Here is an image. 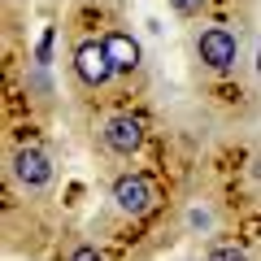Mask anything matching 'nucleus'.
<instances>
[{
	"mask_svg": "<svg viewBox=\"0 0 261 261\" xmlns=\"http://www.w3.org/2000/svg\"><path fill=\"white\" fill-rule=\"evenodd\" d=\"M113 205H118L122 214L140 218V214H148V209L157 205V187L144 174H118L113 178Z\"/></svg>",
	"mask_w": 261,
	"mask_h": 261,
	"instance_id": "nucleus-1",
	"label": "nucleus"
},
{
	"mask_svg": "<svg viewBox=\"0 0 261 261\" xmlns=\"http://www.w3.org/2000/svg\"><path fill=\"white\" fill-rule=\"evenodd\" d=\"M196 53H200V61H205L209 70L222 74V70H231V65H235V57H240V39H235L226 27H209L205 35L196 39Z\"/></svg>",
	"mask_w": 261,
	"mask_h": 261,
	"instance_id": "nucleus-2",
	"label": "nucleus"
},
{
	"mask_svg": "<svg viewBox=\"0 0 261 261\" xmlns=\"http://www.w3.org/2000/svg\"><path fill=\"white\" fill-rule=\"evenodd\" d=\"M105 148L118 152V157H135L144 144V122L140 118H130V113H113L109 122H105Z\"/></svg>",
	"mask_w": 261,
	"mask_h": 261,
	"instance_id": "nucleus-3",
	"label": "nucleus"
},
{
	"mask_svg": "<svg viewBox=\"0 0 261 261\" xmlns=\"http://www.w3.org/2000/svg\"><path fill=\"white\" fill-rule=\"evenodd\" d=\"M13 178H18L27 192H44L53 183V161L44 148H18L13 152Z\"/></svg>",
	"mask_w": 261,
	"mask_h": 261,
	"instance_id": "nucleus-4",
	"label": "nucleus"
},
{
	"mask_svg": "<svg viewBox=\"0 0 261 261\" xmlns=\"http://www.w3.org/2000/svg\"><path fill=\"white\" fill-rule=\"evenodd\" d=\"M74 70H79V79H83L87 87H105L113 74H118V70H113V61H109V53H105V44H79Z\"/></svg>",
	"mask_w": 261,
	"mask_h": 261,
	"instance_id": "nucleus-5",
	"label": "nucleus"
},
{
	"mask_svg": "<svg viewBox=\"0 0 261 261\" xmlns=\"http://www.w3.org/2000/svg\"><path fill=\"white\" fill-rule=\"evenodd\" d=\"M100 44H105V53H109V61H113V70H118V74H130V70L140 65V44H135L130 35H122V31H109Z\"/></svg>",
	"mask_w": 261,
	"mask_h": 261,
	"instance_id": "nucleus-6",
	"label": "nucleus"
},
{
	"mask_svg": "<svg viewBox=\"0 0 261 261\" xmlns=\"http://www.w3.org/2000/svg\"><path fill=\"white\" fill-rule=\"evenodd\" d=\"M209 261H248V252L235 248V244H214L209 248Z\"/></svg>",
	"mask_w": 261,
	"mask_h": 261,
	"instance_id": "nucleus-7",
	"label": "nucleus"
},
{
	"mask_svg": "<svg viewBox=\"0 0 261 261\" xmlns=\"http://www.w3.org/2000/svg\"><path fill=\"white\" fill-rule=\"evenodd\" d=\"M65 261H105V257H100V252L92 248V244H79V248L70 252V257H65Z\"/></svg>",
	"mask_w": 261,
	"mask_h": 261,
	"instance_id": "nucleus-8",
	"label": "nucleus"
},
{
	"mask_svg": "<svg viewBox=\"0 0 261 261\" xmlns=\"http://www.w3.org/2000/svg\"><path fill=\"white\" fill-rule=\"evenodd\" d=\"M170 5H174V13H183V18H192V13L205 9V0H170Z\"/></svg>",
	"mask_w": 261,
	"mask_h": 261,
	"instance_id": "nucleus-9",
	"label": "nucleus"
},
{
	"mask_svg": "<svg viewBox=\"0 0 261 261\" xmlns=\"http://www.w3.org/2000/svg\"><path fill=\"white\" fill-rule=\"evenodd\" d=\"M48 53H53V31H44V39H39V61H48Z\"/></svg>",
	"mask_w": 261,
	"mask_h": 261,
	"instance_id": "nucleus-10",
	"label": "nucleus"
}]
</instances>
